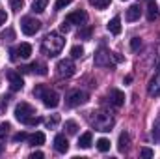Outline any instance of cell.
Returning a JSON list of instances; mask_svg holds the SVG:
<instances>
[{
	"mask_svg": "<svg viewBox=\"0 0 160 159\" xmlns=\"http://www.w3.org/2000/svg\"><path fill=\"white\" fill-rule=\"evenodd\" d=\"M125 82L130 84V82H132V75H127V77H125Z\"/></svg>",
	"mask_w": 160,
	"mask_h": 159,
	"instance_id": "40",
	"label": "cell"
},
{
	"mask_svg": "<svg viewBox=\"0 0 160 159\" xmlns=\"http://www.w3.org/2000/svg\"><path fill=\"white\" fill-rule=\"evenodd\" d=\"M43 157V152H34V154H30V159H41Z\"/></svg>",
	"mask_w": 160,
	"mask_h": 159,
	"instance_id": "39",
	"label": "cell"
},
{
	"mask_svg": "<svg viewBox=\"0 0 160 159\" xmlns=\"http://www.w3.org/2000/svg\"><path fill=\"white\" fill-rule=\"evenodd\" d=\"M91 6H95L97 9H104L110 6V0H91Z\"/></svg>",
	"mask_w": 160,
	"mask_h": 159,
	"instance_id": "27",
	"label": "cell"
},
{
	"mask_svg": "<svg viewBox=\"0 0 160 159\" xmlns=\"http://www.w3.org/2000/svg\"><path fill=\"white\" fill-rule=\"evenodd\" d=\"M75 71H77V68H75V62H73L71 58H63V60H60V62L56 64V75L62 77V79L73 77Z\"/></svg>",
	"mask_w": 160,
	"mask_h": 159,
	"instance_id": "5",
	"label": "cell"
},
{
	"mask_svg": "<svg viewBox=\"0 0 160 159\" xmlns=\"http://www.w3.org/2000/svg\"><path fill=\"white\" fill-rule=\"evenodd\" d=\"M147 2V21H157L158 19V8H157V2L155 0H145Z\"/></svg>",
	"mask_w": 160,
	"mask_h": 159,
	"instance_id": "15",
	"label": "cell"
},
{
	"mask_svg": "<svg viewBox=\"0 0 160 159\" xmlns=\"http://www.w3.org/2000/svg\"><path fill=\"white\" fill-rule=\"evenodd\" d=\"M41 28V23L38 19H34V17H24L22 21H21V30L26 34V36H34V34H38Z\"/></svg>",
	"mask_w": 160,
	"mask_h": 159,
	"instance_id": "6",
	"label": "cell"
},
{
	"mask_svg": "<svg viewBox=\"0 0 160 159\" xmlns=\"http://www.w3.org/2000/svg\"><path fill=\"white\" fill-rule=\"evenodd\" d=\"M65 21H69L71 25H84V23L88 21V15H86V11H82V9H77V11L69 13V15L65 17Z\"/></svg>",
	"mask_w": 160,
	"mask_h": 159,
	"instance_id": "11",
	"label": "cell"
},
{
	"mask_svg": "<svg viewBox=\"0 0 160 159\" xmlns=\"http://www.w3.org/2000/svg\"><path fill=\"white\" fill-rule=\"evenodd\" d=\"M89 36H91V28H84V30H80V32H78L80 40H88Z\"/></svg>",
	"mask_w": 160,
	"mask_h": 159,
	"instance_id": "34",
	"label": "cell"
},
{
	"mask_svg": "<svg viewBox=\"0 0 160 159\" xmlns=\"http://www.w3.org/2000/svg\"><path fill=\"white\" fill-rule=\"evenodd\" d=\"M58 122H60V116H58V114H54L52 118L47 120V125H48V127H56V125H58Z\"/></svg>",
	"mask_w": 160,
	"mask_h": 159,
	"instance_id": "33",
	"label": "cell"
},
{
	"mask_svg": "<svg viewBox=\"0 0 160 159\" xmlns=\"http://www.w3.org/2000/svg\"><path fill=\"white\" fill-rule=\"evenodd\" d=\"M6 21H8V13H6L4 9H0V26L6 25Z\"/></svg>",
	"mask_w": 160,
	"mask_h": 159,
	"instance_id": "37",
	"label": "cell"
},
{
	"mask_svg": "<svg viewBox=\"0 0 160 159\" xmlns=\"http://www.w3.org/2000/svg\"><path fill=\"white\" fill-rule=\"evenodd\" d=\"M130 47H132V51H138V49L142 47V40H140V38H132V40H130Z\"/></svg>",
	"mask_w": 160,
	"mask_h": 159,
	"instance_id": "32",
	"label": "cell"
},
{
	"mask_svg": "<svg viewBox=\"0 0 160 159\" xmlns=\"http://www.w3.org/2000/svg\"><path fill=\"white\" fill-rule=\"evenodd\" d=\"M26 139H28V135H26L24 131H19V133L13 135V140H15V142H22V140H26Z\"/></svg>",
	"mask_w": 160,
	"mask_h": 159,
	"instance_id": "29",
	"label": "cell"
},
{
	"mask_svg": "<svg viewBox=\"0 0 160 159\" xmlns=\"http://www.w3.org/2000/svg\"><path fill=\"white\" fill-rule=\"evenodd\" d=\"M15 49H17V56H21V58H30V54H32V45L30 43H21Z\"/></svg>",
	"mask_w": 160,
	"mask_h": 159,
	"instance_id": "18",
	"label": "cell"
},
{
	"mask_svg": "<svg viewBox=\"0 0 160 159\" xmlns=\"http://www.w3.org/2000/svg\"><path fill=\"white\" fill-rule=\"evenodd\" d=\"M97 150L99 152H108L110 150V140L108 139H99L97 140Z\"/></svg>",
	"mask_w": 160,
	"mask_h": 159,
	"instance_id": "23",
	"label": "cell"
},
{
	"mask_svg": "<svg viewBox=\"0 0 160 159\" xmlns=\"http://www.w3.org/2000/svg\"><path fill=\"white\" fill-rule=\"evenodd\" d=\"M112 56H114V62H116V64H119V62H123V60H125L119 52H112Z\"/></svg>",
	"mask_w": 160,
	"mask_h": 159,
	"instance_id": "38",
	"label": "cell"
},
{
	"mask_svg": "<svg viewBox=\"0 0 160 159\" xmlns=\"http://www.w3.org/2000/svg\"><path fill=\"white\" fill-rule=\"evenodd\" d=\"M8 131H9V123H8V122L0 123V137H4V135H6Z\"/></svg>",
	"mask_w": 160,
	"mask_h": 159,
	"instance_id": "36",
	"label": "cell"
},
{
	"mask_svg": "<svg viewBox=\"0 0 160 159\" xmlns=\"http://www.w3.org/2000/svg\"><path fill=\"white\" fill-rule=\"evenodd\" d=\"M88 94L86 92H82V90H73L69 96H67V99H65V103H67V107H80V105H84L86 101H88Z\"/></svg>",
	"mask_w": 160,
	"mask_h": 159,
	"instance_id": "8",
	"label": "cell"
},
{
	"mask_svg": "<svg viewBox=\"0 0 160 159\" xmlns=\"http://www.w3.org/2000/svg\"><path fill=\"white\" fill-rule=\"evenodd\" d=\"M9 8L13 11H21L24 8V0H9Z\"/></svg>",
	"mask_w": 160,
	"mask_h": 159,
	"instance_id": "26",
	"label": "cell"
},
{
	"mask_svg": "<svg viewBox=\"0 0 160 159\" xmlns=\"http://www.w3.org/2000/svg\"><path fill=\"white\" fill-rule=\"evenodd\" d=\"M8 80H9V88L13 92L22 90V86H24V80L21 77V73H17V71H8Z\"/></svg>",
	"mask_w": 160,
	"mask_h": 159,
	"instance_id": "9",
	"label": "cell"
},
{
	"mask_svg": "<svg viewBox=\"0 0 160 159\" xmlns=\"http://www.w3.org/2000/svg\"><path fill=\"white\" fill-rule=\"evenodd\" d=\"M28 140H30V144H34V146H41V144H45V133L36 131L34 135H28Z\"/></svg>",
	"mask_w": 160,
	"mask_h": 159,
	"instance_id": "21",
	"label": "cell"
},
{
	"mask_svg": "<svg viewBox=\"0 0 160 159\" xmlns=\"http://www.w3.org/2000/svg\"><path fill=\"white\" fill-rule=\"evenodd\" d=\"M34 96L39 97L41 101H43V105L48 107V109H56V107L60 105V96H58V92L52 90V88H47V86H43V84H38V86L34 88Z\"/></svg>",
	"mask_w": 160,
	"mask_h": 159,
	"instance_id": "3",
	"label": "cell"
},
{
	"mask_svg": "<svg viewBox=\"0 0 160 159\" xmlns=\"http://www.w3.org/2000/svg\"><path fill=\"white\" fill-rule=\"evenodd\" d=\"M71 2H73V0H58V2L54 4V9H56V11H58V9H63V8L69 6Z\"/></svg>",
	"mask_w": 160,
	"mask_h": 159,
	"instance_id": "30",
	"label": "cell"
},
{
	"mask_svg": "<svg viewBox=\"0 0 160 159\" xmlns=\"http://www.w3.org/2000/svg\"><path fill=\"white\" fill-rule=\"evenodd\" d=\"M65 129H67V133H69V135H77V131H78V125H77V122H73V120H67V122H65Z\"/></svg>",
	"mask_w": 160,
	"mask_h": 159,
	"instance_id": "24",
	"label": "cell"
},
{
	"mask_svg": "<svg viewBox=\"0 0 160 159\" xmlns=\"http://www.w3.org/2000/svg\"><path fill=\"white\" fill-rule=\"evenodd\" d=\"M158 73H160V60H158Z\"/></svg>",
	"mask_w": 160,
	"mask_h": 159,
	"instance_id": "42",
	"label": "cell"
},
{
	"mask_svg": "<svg viewBox=\"0 0 160 159\" xmlns=\"http://www.w3.org/2000/svg\"><path fill=\"white\" fill-rule=\"evenodd\" d=\"M69 30H71V23H69V21H63V23L60 25V32H63V34H67Z\"/></svg>",
	"mask_w": 160,
	"mask_h": 159,
	"instance_id": "35",
	"label": "cell"
},
{
	"mask_svg": "<svg viewBox=\"0 0 160 159\" xmlns=\"http://www.w3.org/2000/svg\"><path fill=\"white\" fill-rule=\"evenodd\" d=\"M91 144H93V135H91L89 131H88V133H84V135H80V139H78V146H80V148H84V150H86V148H89Z\"/></svg>",
	"mask_w": 160,
	"mask_h": 159,
	"instance_id": "20",
	"label": "cell"
},
{
	"mask_svg": "<svg viewBox=\"0 0 160 159\" xmlns=\"http://www.w3.org/2000/svg\"><path fill=\"white\" fill-rule=\"evenodd\" d=\"M63 45H65L63 36H60L58 32H50V34H47V36L43 38L41 51H43V54H45V56L52 58V56H58V54L62 52Z\"/></svg>",
	"mask_w": 160,
	"mask_h": 159,
	"instance_id": "1",
	"label": "cell"
},
{
	"mask_svg": "<svg viewBox=\"0 0 160 159\" xmlns=\"http://www.w3.org/2000/svg\"><path fill=\"white\" fill-rule=\"evenodd\" d=\"M147 90H149L151 96H160V73L149 80V88Z\"/></svg>",
	"mask_w": 160,
	"mask_h": 159,
	"instance_id": "17",
	"label": "cell"
},
{
	"mask_svg": "<svg viewBox=\"0 0 160 159\" xmlns=\"http://www.w3.org/2000/svg\"><path fill=\"white\" fill-rule=\"evenodd\" d=\"M21 71H28V73H38L41 77H45L48 71H47V66L45 64H41V62H34V64H30V66H24V68H21Z\"/></svg>",
	"mask_w": 160,
	"mask_h": 159,
	"instance_id": "10",
	"label": "cell"
},
{
	"mask_svg": "<svg viewBox=\"0 0 160 159\" xmlns=\"http://www.w3.org/2000/svg\"><path fill=\"white\" fill-rule=\"evenodd\" d=\"M140 15H142V6L140 4H132V6H128V9L125 13V19L128 23H134V21L140 19Z\"/></svg>",
	"mask_w": 160,
	"mask_h": 159,
	"instance_id": "13",
	"label": "cell"
},
{
	"mask_svg": "<svg viewBox=\"0 0 160 159\" xmlns=\"http://www.w3.org/2000/svg\"><path fill=\"white\" fill-rule=\"evenodd\" d=\"M140 156H142V157H145V159H149V157H153V156H155V152H153L151 148H142V150H140Z\"/></svg>",
	"mask_w": 160,
	"mask_h": 159,
	"instance_id": "31",
	"label": "cell"
},
{
	"mask_svg": "<svg viewBox=\"0 0 160 159\" xmlns=\"http://www.w3.org/2000/svg\"><path fill=\"white\" fill-rule=\"evenodd\" d=\"M108 97H110V103L114 107H123V103H125V94L121 90H118V88H112L108 92Z\"/></svg>",
	"mask_w": 160,
	"mask_h": 159,
	"instance_id": "12",
	"label": "cell"
},
{
	"mask_svg": "<svg viewBox=\"0 0 160 159\" xmlns=\"http://www.w3.org/2000/svg\"><path fill=\"white\" fill-rule=\"evenodd\" d=\"M13 114H15V118L19 120L21 123H30L32 120L36 118V109L30 105V103H17L15 105V111H13Z\"/></svg>",
	"mask_w": 160,
	"mask_h": 159,
	"instance_id": "4",
	"label": "cell"
},
{
	"mask_svg": "<svg viewBox=\"0 0 160 159\" xmlns=\"http://www.w3.org/2000/svg\"><path fill=\"white\" fill-rule=\"evenodd\" d=\"M93 62H95V66H99V68H106V66H110V64L114 62V56H112V52H110L108 49L101 47V49L95 52Z\"/></svg>",
	"mask_w": 160,
	"mask_h": 159,
	"instance_id": "7",
	"label": "cell"
},
{
	"mask_svg": "<svg viewBox=\"0 0 160 159\" xmlns=\"http://www.w3.org/2000/svg\"><path fill=\"white\" fill-rule=\"evenodd\" d=\"M106 28H108V32H110V34H114V36L121 34V19L118 17V15H116V17H112V19L108 21Z\"/></svg>",
	"mask_w": 160,
	"mask_h": 159,
	"instance_id": "16",
	"label": "cell"
},
{
	"mask_svg": "<svg viewBox=\"0 0 160 159\" xmlns=\"http://www.w3.org/2000/svg\"><path fill=\"white\" fill-rule=\"evenodd\" d=\"M2 152H4V144H0V154H2Z\"/></svg>",
	"mask_w": 160,
	"mask_h": 159,
	"instance_id": "41",
	"label": "cell"
},
{
	"mask_svg": "<svg viewBox=\"0 0 160 159\" xmlns=\"http://www.w3.org/2000/svg\"><path fill=\"white\" fill-rule=\"evenodd\" d=\"M13 38H15V32H13L11 28H8L6 32H2V34H0V40H4V41H11Z\"/></svg>",
	"mask_w": 160,
	"mask_h": 159,
	"instance_id": "28",
	"label": "cell"
},
{
	"mask_svg": "<svg viewBox=\"0 0 160 159\" xmlns=\"http://www.w3.org/2000/svg\"><path fill=\"white\" fill-rule=\"evenodd\" d=\"M89 123L95 131H110L116 123V120L112 118V114L104 112V111H93L91 116H89Z\"/></svg>",
	"mask_w": 160,
	"mask_h": 159,
	"instance_id": "2",
	"label": "cell"
},
{
	"mask_svg": "<svg viewBox=\"0 0 160 159\" xmlns=\"http://www.w3.org/2000/svg\"><path fill=\"white\" fill-rule=\"evenodd\" d=\"M71 56H73V58H82V56H84V47L73 45V47H71Z\"/></svg>",
	"mask_w": 160,
	"mask_h": 159,
	"instance_id": "25",
	"label": "cell"
},
{
	"mask_svg": "<svg viewBox=\"0 0 160 159\" xmlns=\"http://www.w3.org/2000/svg\"><path fill=\"white\" fill-rule=\"evenodd\" d=\"M54 150L60 152V154H65L69 150V140L65 135H56L54 137Z\"/></svg>",
	"mask_w": 160,
	"mask_h": 159,
	"instance_id": "14",
	"label": "cell"
},
{
	"mask_svg": "<svg viewBox=\"0 0 160 159\" xmlns=\"http://www.w3.org/2000/svg\"><path fill=\"white\" fill-rule=\"evenodd\" d=\"M128 144H130V135H128L127 131H123L119 135V144H118L119 152H127V150H128Z\"/></svg>",
	"mask_w": 160,
	"mask_h": 159,
	"instance_id": "19",
	"label": "cell"
},
{
	"mask_svg": "<svg viewBox=\"0 0 160 159\" xmlns=\"http://www.w3.org/2000/svg\"><path fill=\"white\" fill-rule=\"evenodd\" d=\"M47 4H48V0H34V2H32V9H34L36 13H41V11H45Z\"/></svg>",
	"mask_w": 160,
	"mask_h": 159,
	"instance_id": "22",
	"label": "cell"
}]
</instances>
